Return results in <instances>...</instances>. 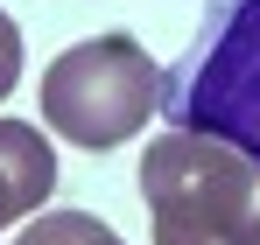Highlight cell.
<instances>
[{"label": "cell", "instance_id": "6da1fadb", "mask_svg": "<svg viewBox=\"0 0 260 245\" xmlns=\"http://www.w3.org/2000/svg\"><path fill=\"white\" fill-rule=\"evenodd\" d=\"M155 112L176 133H204L260 161V0H204L190 42L162 70Z\"/></svg>", "mask_w": 260, "mask_h": 245}, {"label": "cell", "instance_id": "7a4b0ae2", "mask_svg": "<svg viewBox=\"0 0 260 245\" xmlns=\"http://www.w3.org/2000/svg\"><path fill=\"white\" fill-rule=\"evenodd\" d=\"M155 245H260V161L204 133H162L141 154Z\"/></svg>", "mask_w": 260, "mask_h": 245}, {"label": "cell", "instance_id": "3957f363", "mask_svg": "<svg viewBox=\"0 0 260 245\" xmlns=\"http://www.w3.org/2000/svg\"><path fill=\"white\" fill-rule=\"evenodd\" d=\"M155 56L134 35H99L63 49L43 70V119L78 147H120L155 119Z\"/></svg>", "mask_w": 260, "mask_h": 245}, {"label": "cell", "instance_id": "277c9868", "mask_svg": "<svg viewBox=\"0 0 260 245\" xmlns=\"http://www.w3.org/2000/svg\"><path fill=\"white\" fill-rule=\"evenodd\" d=\"M56 189V154L28 119H0V224L36 217Z\"/></svg>", "mask_w": 260, "mask_h": 245}, {"label": "cell", "instance_id": "5b68a950", "mask_svg": "<svg viewBox=\"0 0 260 245\" xmlns=\"http://www.w3.org/2000/svg\"><path fill=\"white\" fill-rule=\"evenodd\" d=\"M14 245H120L91 210H36V224H21Z\"/></svg>", "mask_w": 260, "mask_h": 245}, {"label": "cell", "instance_id": "8992f818", "mask_svg": "<svg viewBox=\"0 0 260 245\" xmlns=\"http://www.w3.org/2000/svg\"><path fill=\"white\" fill-rule=\"evenodd\" d=\"M14 77H21V28L0 14V98L14 91Z\"/></svg>", "mask_w": 260, "mask_h": 245}]
</instances>
